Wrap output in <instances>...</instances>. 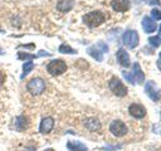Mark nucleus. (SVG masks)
Instances as JSON below:
<instances>
[{"label":"nucleus","instance_id":"obj_24","mask_svg":"<svg viewBox=\"0 0 161 151\" xmlns=\"http://www.w3.org/2000/svg\"><path fill=\"white\" fill-rule=\"evenodd\" d=\"M122 74H123V77L126 78V81H128L131 84H135V79H133V76H132V73H128V72L123 70V72H122Z\"/></svg>","mask_w":161,"mask_h":151},{"label":"nucleus","instance_id":"obj_32","mask_svg":"<svg viewBox=\"0 0 161 151\" xmlns=\"http://www.w3.org/2000/svg\"><path fill=\"white\" fill-rule=\"evenodd\" d=\"M160 59H161V53H160Z\"/></svg>","mask_w":161,"mask_h":151},{"label":"nucleus","instance_id":"obj_14","mask_svg":"<svg viewBox=\"0 0 161 151\" xmlns=\"http://www.w3.org/2000/svg\"><path fill=\"white\" fill-rule=\"evenodd\" d=\"M132 76H133V79H135V83H143L145 81V74L141 70V67L138 63H135L133 64V69H132Z\"/></svg>","mask_w":161,"mask_h":151},{"label":"nucleus","instance_id":"obj_23","mask_svg":"<svg viewBox=\"0 0 161 151\" xmlns=\"http://www.w3.org/2000/svg\"><path fill=\"white\" fill-rule=\"evenodd\" d=\"M151 16L155 20H161V10L160 9H152L151 10Z\"/></svg>","mask_w":161,"mask_h":151},{"label":"nucleus","instance_id":"obj_8","mask_svg":"<svg viewBox=\"0 0 161 151\" xmlns=\"http://www.w3.org/2000/svg\"><path fill=\"white\" fill-rule=\"evenodd\" d=\"M109 131H111L114 136L121 137V136H123V135L127 133V126H126L122 121L116 120V121H113V122L111 123V126H109Z\"/></svg>","mask_w":161,"mask_h":151},{"label":"nucleus","instance_id":"obj_11","mask_svg":"<svg viewBox=\"0 0 161 151\" xmlns=\"http://www.w3.org/2000/svg\"><path fill=\"white\" fill-rule=\"evenodd\" d=\"M116 57H117L118 63H119L122 67H125V68L130 67V64H131V62H130V55H128V53H127L125 49H118Z\"/></svg>","mask_w":161,"mask_h":151},{"label":"nucleus","instance_id":"obj_26","mask_svg":"<svg viewBox=\"0 0 161 151\" xmlns=\"http://www.w3.org/2000/svg\"><path fill=\"white\" fill-rule=\"evenodd\" d=\"M23 48H34V44H26V45H21Z\"/></svg>","mask_w":161,"mask_h":151},{"label":"nucleus","instance_id":"obj_16","mask_svg":"<svg viewBox=\"0 0 161 151\" xmlns=\"http://www.w3.org/2000/svg\"><path fill=\"white\" fill-rule=\"evenodd\" d=\"M84 126L89 131H99L101 130V122L97 118H88L84 122Z\"/></svg>","mask_w":161,"mask_h":151},{"label":"nucleus","instance_id":"obj_9","mask_svg":"<svg viewBox=\"0 0 161 151\" xmlns=\"http://www.w3.org/2000/svg\"><path fill=\"white\" fill-rule=\"evenodd\" d=\"M128 112L132 117L135 118H142L145 115H146V108L142 106V104H138V103H132L130 107H128Z\"/></svg>","mask_w":161,"mask_h":151},{"label":"nucleus","instance_id":"obj_1","mask_svg":"<svg viewBox=\"0 0 161 151\" xmlns=\"http://www.w3.org/2000/svg\"><path fill=\"white\" fill-rule=\"evenodd\" d=\"M104 21V15L99 10H94L83 15V23L89 28H96Z\"/></svg>","mask_w":161,"mask_h":151},{"label":"nucleus","instance_id":"obj_13","mask_svg":"<svg viewBox=\"0 0 161 151\" xmlns=\"http://www.w3.org/2000/svg\"><path fill=\"white\" fill-rule=\"evenodd\" d=\"M111 5L116 11H127L130 9L131 0H113Z\"/></svg>","mask_w":161,"mask_h":151},{"label":"nucleus","instance_id":"obj_29","mask_svg":"<svg viewBox=\"0 0 161 151\" xmlns=\"http://www.w3.org/2000/svg\"><path fill=\"white\" fill-rule=\"evenodd\" d=\"M44 151H54L53 148H47V150H44Z\"/></svg>","mask_w":161,"mask_h":151},{"label":"nucleus","instance_id":"obj_25","mask_svg":"<svg viewBox=\"0 0 161 151\" xmlns=\"http://www.w3.org/2000/svg\"><path fill=\"white\" fill-rule=\"evenodd\" d=\"M146 1L150 5H157V4H160V0H146Z\"/></svg>","mask_w":161,"mask_h":151},{"label":"nucleus","instance_id":"obj_3","mask_svg":"<svg viewBox=\"0 0 161 151\" xmlns=\"http://www.w3.org/2000/svg\"><path fill=\"white\" fill-rule=\"evenodd\" d=\"M108 50V47L103 43V42H99V43H97L96 45H93V47H89L88 49H87V52H88V54L91 55V57H93L96 60H98V62H101L102 59H103V53H106Z\"/></svg>","mask_w":161,"mask_h":151},{"label":"nucleus","instance_id":"obj_31","mask_svg":"<svg viewBox=\"0 0 161 151\" xmlns=\"http://www.w3.org/2000/svg\"><path fill=\"white\" fill-rule=\"evenodd\" d=\"M0 54H3V50H1V49H0Z\"/></svg>","mask_w":161,"mask_h":151},{"label":"nucleus","instance_id":"obj_7","mask_svg":"<svg viewBox=\"0 0 161 151\" xmlns=\"http://www.w3.org/2000/svg\"><path fill=\"white\" fill-rule=\"evenodd\" d=\"M145 91H146L147 96H148L152 101L157 102V101L161 99V92H160V89L156 87V84H155L152 81H148V82L146 83V86H145Z\"/></svg>","mask_w":161,"mask_h":151},{"label":"nucleus","instance_id":"obj_6","mask_svg":"<svg viewBox=\"0 0 161 151\" xmlns=\"http://www.w3.org/2000/svg\"><path fill=\"white\" fill-rule=\"evenodd\" d=\"M122 42L128 48H136L138 44V34L136 30H126L122 35Z\"/></svg>","mask_w":161,"mask_h":151},{"label":"nucleus","instance_id":"obj_12","mask_svg":"<svg viewBox=\"0 0 161 151\" xmlns=\"http://www.w3.org/2000/svg\"><path fill=\"white\" fill-rule=\"evenodd\" d=\"M53 126H54V120H53L52 117H45V118H43L42 122H40L39 131H40L42 133H49V132L52 131Z\"/></svg>","mask_w":161,"mask_h":151},{"label":"nucleus","instance_id":"obj_20","mask_svg":"<svg viewBox=\"0 0 161 151\" xmlns=\"http://www.w3.org/2000/svg\"><path fill=\"white\" fill-rule=\"evenodd\" d=\"M59 52L63 53V54H75V53H77V50H74L73 48H70V47L67 45V44H62V45L59 47Z\"/></svg>","mask_w":161,"mask_h":151},{"label":"nucleus","instance_id":"obj_4","mask_svg":"<svg viewBox=\"0 0 161 151\" xmlns=\"http://www.w3.org/2000/svg\"><path fill=\"white\" fill-rule=\"evenodd\" d=\"M44 88H45V83H44V81L42 78H33L26 84V89L34 96L40 94L44 91Z\"/></svg>","mask_w":161,"mask_h":151},{"label":"nucleus","instance_id":"obj_21","mask_svg":"<svg viewBox=\"0 0 161 151\" xmlns=\"http://www.w3.org/2000/svg\"><path fill=\"white\" fill-rule=\"evenodd\" d=\"M36 57H38V55L29 54V53H21V52L18 53V58H19V59H23V60H25V59H34V58H36Z\"/></svg>","mask_w":161,"mask_h":151},{"label":"nucleus","instance_id":"obj_2","mask_svg":"<svg viewBox=\"0 0 161 151\" xmlns=\"http://www.w3.org/2000/svg\"><path fill=\"white\" fill-rule=\"evenodd\" d=\"M47 70L52 76H59V74H62V73H64L67 70V64L62 59H54V60L48 63Z\"/></svg>","mask_w":161,"mask_h":151},{"label":"nucleus","instance_id":"obj_15","mask_svg":"<svg viewBox=\"0 0 161 151\" xmlns=\"http://www.w3.org/2000/svg\"><path fill=\"white\" fill-rule=\"evenodd\" d=\"M67 147L70 151H88V147L80 141H68Z\"/></svg>","mask_w":161,"mask_h":151},{"label":"nucleus","instance_id":"obj_28","mask_svg":"<svg viewBox=\"0 0 161 151\" xmlns=\"http://www.w3.org/2000/svg\"><path fill=\"white\" fill-rule=\"evenodd\" d=\"M157 67L161 69V59H160V60H157Z\"/></svg>","mask_w":161,"mask_h":151},{"label":"nucleus","instance_id":"obj_27","mask_svg":"<svg viewBox=\"0 0 161 151\" xmlns=\"http://www.w3.org/2000/svg\"><path fill=\"white\" fill-rule=\"evenodd\" d=\"M3 79H4V73H3V72H0V83L3 82Z\"/></svg>","mask_w":161,"mask_h":151},{"label":"nucleus","instance_id":"obj_19","mask_svg":"<svg viewBox=\"0 0 161 151\" xmlns=\"http://www.w3.org/2000/svg\"><path fill=\"white\" fill-rule=\"evenodd\" d=\"M33 67H34L33 62H25V63L23 64V73H21L20 78H21V79L25 78V76H26L28 73H30V70L33 69Z\"/></svg>","mask_w":161,"mask_h":151},{"label":"nucleus","instance_id":"obj_30","mask_svg":"<svg viewBox=\"0 0 161 151\" xmlns=\"http://www.w3.org/2000/svg\"><path fill=\"white\" fill-rule=\"evenodd\" d=\"M158 29H160V30H158V31H160V33H161V25H160V28H158Z\"/></svg>","mask_w":161,"mask_h":151},{"label":"nucleus","instance_id":"obj_5","mask_svg":"<svg viewBox=\"0 0 161 151\" xmlns=\"http://www.w3.org/2000/svg\"><path fill=\"white\" fill-rule=\"evenodd\" d=\"M109 89H111L116 96H118V97H123V96L127 94V88H126V86H125L117 77L111 78V81H109Z\"/></svg>","mask_w":161,"mask_h":151},{"label":"nucleus","instance_id":"obj_33","mask_svg":"<svg viewBox=\"0 0 161 151\" xmlns=\"http://www.w3.org/2000/svg\"><path fill=\"white\" fill-rule=\"evenodd\" d=\"M160 116H161V113H160Z\"/></svg>","mask_w":161,"mask_h":151},{"label":"nucleus","instance_id":"obj_18","mask_svg":"<svg viewBox=\"0 0 161 151\" xmlns=\"http://www.w3.org/2000/svg\"><path fill=\"white\" fill-rule=\"evenodd\" d=\"M15 128L18 131H24L26 127H28V121L24 116H18L16 120H15V123H14Z\"/></svg>","mask_w":161,"mask_h":151},{"label":"nucleus","instance_id":"obj_10","mask_svg":"<svg viewBox=\"0 0 161 151\" xmlns=\"http://www.w3.org/2000/svg\"><path fill=\"white\" fill-rule=\"evenodd\" d=\"M142 28H143V30L146 33H153L156 30L157 25H156V21L152 20V18H150V16L146 15L142 19Z\"/></svg>","mask_w":161,"mask_h":151},{"label":"nucleus","instance_id":"obj_22","mask_svg":"<svg viewBox=\"0 0 161 151\" xmlns=\"http://www.w3.org/2000/svg\"><path fill=\"white\" fill-rule=\"evenodd\" d=\"M148 43L152 45V47H158L160 44H161V40H160V38L158 36H151V38H148Z\"/></svg>","mask_w":161,"mask_h":151},{"label":"nucleus","instance_id":"obj_17","mask_svg":"<svg viewBox=\"0 0 161 151\" xmlns=\"http://www.w3.org/2000/svg\"><path fill=\"white\" fill-rule=\"evenodd\" d=\"M73 0H60L58 4H57V9L60 10V11H69L72 8H73Z\"/></svg>","mask_w":161,"mask_h":151}]
</instances>
